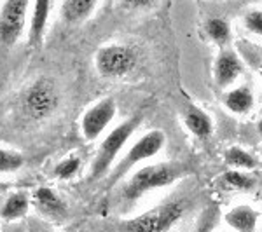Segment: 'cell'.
Segmentation results:
<instances>
[{
	"mask_svg": "<svg viewBox=\"0 0 262 232\" xmlns=\"http://www.w3.org/2000/svg\"><path fill=\"white\" fill-rule=\"evenodd\" d=\"M189 168L184 163H156L138 168L133 175L122 183L121 197L126 202H135L145 194L158 189L170 187L177 180L184 178Z\"/></svg>",
	"mask_w": 262,
	"mask_h": 232,
	"instance_id": "obj_1",
	"label": "cell"
},
{
	"mask_svg": "<svg viewBox=\"0 0 262 232\" xmlns=\"http://www.w3.org/2000/svg\"><path fill=\"white\" fill-rule=\"evenodd\" d=\"M185 213V202L180 199L164 201L133 218L117 223V232H170Z\"/></svg>",
	"mask_w": 262,
	"mask_h": 232,
	"instance_id": "obj_2",
	"label": "cell"
},
{
	"mask_svg": "<svg viewBox=\"0 0 262 232\" xmlns=\"http://www.w3.org/2000/svg\"><path fill=\"white\" fill-rule=\"evenodd\" d=\"M142 117L140 115H133L129 119L122 121L119 126L108 131L107 136L103 138V142L100 143L96 155L91 163V180H100L112 170L114 163H116L117 155L121 154V150L124 149V145L129 142V138L133 136L137 128L140 126Z\"/></svg>",
	"mask_w": 262,
	"mask_h": 232,
	"instance_id": "obj_3",
	"label": "cell"
},
{
	"mask_svg": "<svg viewBox=\"0 0 262 232\" xmlns=\"http://www.w3.org/2000/svg\"><path fill=\"white\" fill-rule=\"evenodd\" d=\"M23 110L33 121H44L60 105V92L53 79L39 77L25 89L21 98Z\"/></svg>",
	"mask_w": 262,
	"mask_h": 232,
	"instance_id": "obj_4",
	"label": "cell"
},
{
	"mask_svg": "<svg viewBox=\"0 0 262 232\" xmlns=\"http://www.w3.org/2000/svg\"><path fill=\"white\" fill-rule=\"evenodd\" d=\"M96 72L103 79H121L137 66V53L126 44H107L95 56Z\"/></svg>",
	"mask_w": 262,
	"mask_h": 232,
	"instance_id": "obj_5",
	"label": "cell"
},
{
	"mask_svg": "<svg viewBox=\"0 0 262 232\" xmlns=\"http://www.w3.org/2000/svg\"><path fill=\"white\" fill-rule=\"evenodd\" d=\"M164 143H166V134L161 129H150L143 136L138 138L128 149V152L122 155V159L117 163V166L114 168L112 183L122 178L133 166H137V164L143 161H149L154 155H158L164 149Z\"/></svg>",
	"mask_w": 262,
	"mask_h": 232,
	"instance_id": "obj_6",
	"label": "cell"
},
{
	"mask_svg": "<svg viewBox=\"0 0 262 232\" xmlns=\"http://www.w3.org/2000/svg\"><path fill=\"white\" fill-rule=\"evenodd\" d=\"M32 0H4L0 6V44L14 45L28 23V9Z\"/></svg>",
	"mask_w": 262,
	"mask_h": 232,
	"instance_id": "obj_7",
	"label": "cell"
},
{
	"mask_svg": "<svg viewBox=\"0 0 262 232\" xmlns=\"http://www.w3.org/2000/svg\"><path fill=\"white\" fill-rule=\"evenodd\" d=\"M117 115V105L114 98H103L84 112L81 119V133L86 142H95L107 131Z\"/></svg>",
	"mask_w": 262,
	"mask_h": 232,
	"instance_id": "obj_8",
	"label": "cell"
},
{
	"mask_svg": "<svg viewBox=\"0 0 262 232\" xmlns=\"http://www.w3.org/2000/svg\"><path fill=\"white\" fill-rule=\"evenodd\" d=\"M32 204L51 220H63L69 215L65 201L49 187L35 189L32 194Z\"/></svg>",
	"mask_w": 262,
	"mask_h": 232,
	"instance_id": "obj_9",
	"label": "cell"
},
{
	"mask_svg": "<svg viewBox=\"0 0 262 232\" xmlns=\"http://www.w3.org/2000/svg\"><path fill=\"white\" fill-rule=\"evenodd\" d=\"M51 6H53V0H33L32 2L30 21H28V45L32 48H39L44 42L51 16Z\"/></svg>",
	"mask_w": 262,
	"mask_h": 232,
	"instance_id": "obj_10",
	"label": "cell"
},
{
	"mask_svg": "<svg viewBox=\"0 0 262 232\" xmlns=\"http://www.w3.org/2000/svg\"><path fill=\"white\" fill-rule=\"evenodd\" d=\"M243 74V63L238 58V54L232 51H221V54L215 60L213 77L219 87L231 86L239 75Z\"/></svg>",
	"mask_w": 262,
	"mask_h": 232,
	"instance_id": "obj_11",
	"label": "cell"
},
{
	"mask_svg": "<svg viewBox=\"0 0 262 232\" xmlns=\"http://www.w3.org/2000/svg\"><path fill=\"white\" fill-rule=\"evenodd\" d=\"M224 222L234 232H255L259 225V212L250 204H236L224 215Z\"/></svg>",
	"mask_w": 262,
	"mask_h": 232,
	"instance_id": "obj_12",
	"label": "cell"
},
{
	"mask_svg": "<svg viewBox=\"0 0 262 232\" xmlns=\"http://www.w3.org/2000/svg\"><path fill=\"white\" fill-rule=\"evenodd\" d=\"M98 0H61L60 14L65 23L81 25L95 12Z\"/></svg>",
	"mask_w": 262,
	"mask_h": 232,
	"instance_id": "obj_13",
	"label": "cell"
},
{
	"mask_svg": "<svg viewBox=\"0 0 262 232\" xmlns=\"http://www.w3.org/2000/svg\"><path fill=\"white\" fill-rule=\"evenodd\" d=\"M32 206V196L23 191L12 192L6 197V201L2 202V208H0V217L4 220H21L25 218L30 212Z\"/></svg>",
	"mask_w": 262,
	"mask_h": 232,
	"instance_id": "obj_14",
	"label": "cell"
},
{
	"mask_svg": "<svg viewBox=\"0 0 262 232\" xmlns=\"http://www.w3.org/2000/svg\"><path fill=\"white\" fill-rule=\"evenodd\" d=\"M255 105V96L248 86H238L224 95V107L234 115H247Z\"/></svg>",
	"mask_w": 262,
	"mask_h": 232,
	"instance_id": "obj_15",
	"label": "cell"
},
{
	"mask_svg": "<svg viewBox=\"0 0 262 232\" xmlns=\"http://www.w3.org/2000/svg\"><path fill=\"white\" fill-rule=\"evenodd\" d=\"M184 122L189 128V131H191L196 138H200V140H208V138L212 136L213 121L208 113L203 110V108L189 107L187 110H185Z\"/></svg>",
	"mask_w": 262,
	"mask_h": 232,
	"instance_id": "obj_16",
	"label": "cell"
},
{
	"mask_svg": "<svg viewBox=\"0 0 262 232\" xmlns=\"http://www.w3.org/2000/svg\"><path fill=\"white\" fill-rule=\"evenodd\" d=\"M226 163L232 166L234 170L245 171V170H253L257 166V159L253 157L250 152H247L242 147H231L226 152Z\"/></svg>",
	"mask_w": 262,
	"mask_h": 232,
	"instance_id": "obj_17",
	"label": "cell"
},
{
	"mask_svg": "<svg viewBox=\"0 0 262 232\" xmlns=\"http://www.w3.org/2000/svg\"><path fill=\"white\" fill-rule=\"evenodd\" d=\"M25 166V155L18 150L0 147V175H11Z\"/></svg>",
	"mask_w": 262,
	"mask_h": 232,
	"instance_id": "obj_18",
	"label": "cell"
},
{
	"mask_svg": "<svg viewBox=\"0 0 262 232\" xmlns=\"http://www.w3.org/2000/svg\"><path fill=\"white\" fill-rule=\"evenodd\" d=\"M205 32L215 44H226L231 39V27L222 18H210L205 25Z\"/></svg>",
	"mask_w": 262,
	"mask_h": 232,
	"instance_id": "obj_19",
	"label": "cell"
},
{
	"mask_svg": "<svg viewBox=\"0 0 262 232\" xmlns=\"http://www.w3.org/2000/svg\"><path fill=\"white\" fill-rule=\"evenodd\" d=\"M81 166H82L81 157H77V155H69V157L61 159V161L54 166L53 173H54V176H58L60 180H70L77 175Z\"/></svg>",
	"mask_w": 262,
	"mask_h": 232,
	"instance_id": "obj_20",
	"label": "cell"
},
{
	"mask_svg": "<svg viewBox=\"0 0 262 232\" xmlns=\"http://www.w3.org/2000/svg\"><path fill=\"white\" fill-rule=\"evenodd\" d=\"M224 182L232 189H238V191H250L255 185V180L252 176H248L247 173L239 170H231L224 173Z\"/></svg>",
	"mask_w": 262,
	"mask_h": 232,
	"instance_id": "obj_21",
	"label": "cell"
},
{
	"mask_svg": "<svg viewBox=\"0 0 262 232\" xmlns=\"http://www.w3.org/2000/svg\"><path fill=\"white\" fill-rule=\"evenodd\" d=\"M243 25L252 35L262 37V9H252L245 14Z\"/></svg>",
	"mask_w": 262,
	"mask_h": 232,
	"instance_id": "obj_22",
	"label": "cell"
},
{
	"mask_svg": "<svg viewBox=\"0 0 262 232\" xmlns=\"http://www.w3.org/2000/svg\"><path fill=\"white\" fill-rule=\"evenodd\" d=\"M119 4L124 9H133V11H142L149 9L154 4V0H119Z\"/></svg>",
	"mask_w": 262,
	"mask_h": 232,
	"instance_id": "obj_23",
	"label": "cell"
},
{
	"mask_svg": "<svg viewBox=\"0 0 262 232\" xmlns=\"http://www.w3.org/2000/svg\"><path fill=\"white\" fill-rule=\"evenodd\" d=\"M212 222H213V210H208L203 217V220L198 227V232H212Z\"/></svg>",
	"mask_w": 262,
	"mask_h": 232,
	"instance_id": "obj_24",
	"label": "cell"
},
{
	"mask_svg": "<svg viewBox=\"0 0 262 232\" xmlns=\"http://www.w3.org/2000/svg\"><path fill=\"white\" fill-rule=\"evenodd\" d=\"M257 131H259V133H260V136H262V119H260L259 122H257Z\"/></svg>",
	"mask_w": 262,
	"mask_h": 232,
	"instance_id": "obj_25",
	"label": "cell"
},
{
	"mask_svg": "<svg viewBox=\"0 0 262 232\" xmlns=\"http://www.w3.org/2000/svg\"><path fill=\"white\" fill-rule=\"evenodd\" d=\"M259 77H260V81H262V65H260V68H259Z\"/></svg>",
	"mask_w": 262,
	"mask_h": 232,
	"instance_id": "obj_26",
	"label": "cell"
},
{
	"mask_svg": "<svg viewBox=\"0 0 262 232\" xmlns=\"http://www.w3.org/2000/svg\"><path fill=\"white\" fill-rule=\"evenodd\" d=\"M4 189H6V185H4V183H0V191H4Z\"/></svg>",
	"mask_w": 262,
	"mask_h": 232,
	"instance_id": "obj_27",
	"label": "cell"
}]
</instances>
